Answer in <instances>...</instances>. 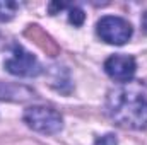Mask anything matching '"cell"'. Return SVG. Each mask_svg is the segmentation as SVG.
I'll return each mask as SVG.
<instances>
[{"instance_id":"6da1fadb","label":"cell","mask_w":147,"mask_h":145,"mask_svg":"<svg viewBox=\"0 0 147 145\" xmlns=\"http://www.w3.org/2000/svg\"><path fill=\"white\" fill-rule=\"evenodd\" d=\"M108 113L121 126L147 128V87L142 82H127L108 94Z\"/></svg>"},{"instance_id":"7a4b0ae2","label":"cell","mask_w":147,"mask_h":145,"mask_svg":"<svg viewBox=\"0 0 147 145\" xmlns=\"http://www.w3.org/2000/svg\"><path fill=\"white\" fill-rule=\"evenodd\" d=\"M24 121L34 132L53 135L58 133L63 126V119L58 111L46 106H31L24 111Z\"/></svg>"},{"instance_id":"3957f363","label":"cell","mask_w":147,"mask_h":145,"mask_svg":"<svg viewBox=\"0 0 147 145\" xmlns=\"http://www.w3.org/2000/svg\"><path fill=\"white\" fill-rule=\"evenodd\" d=\"M98 36L110 44H125L132 38V26L118 15H105L98 22Z\"/></svg>"},{"instance_id":"277c9868","label":"cell","mask_w":147,"mask_h":145,"mask_svg":"<svg viewBox=\"0 0 147 145\" xmlns=\"http://www.w3.org/2000/svg\"><path fill=\"white\" fill-rule=\"evenodd\" d=\"M5 68L9 73L17 77H36L41 73V65L38 58L19 44L14 46L12 56L5 62Z\"/></svg>"},{"instance_id":"5b68a950","label":"cell","mask_w":147,"mask_h":145,"mask_svg":"<svg viewBox=\"0 0 147 145\" xmlns=\"http://www.w3.org/2000/svg\"><path fill=\"white\" fill-rule=\"evenodd\" d=\"M137 70V63L134 56L128 55H113L105 62V72L110 75L113 80L127 84L134 79Z\"/></svg>"},{"instance_id":"8992f818","label":"cell","mask_w":147,"mask_h":145,"mask_svg":"<svg viewBox=\"0 0 147 145\" xmlns=\"http://www.w3.org/2000/svg\"><path fill=\"white\" fill-rule=\"evenodd\" d=\"M33 96V91L24 85H9L0 82V99L9 101H24Z\"/></svg>"},{"instance_id":"52a82bcc","label":"cell","mask_w":147,"mask_h":145,"mask_svg":"<svg viewBox=\"0 0 147 145\" xmlns=\"http://www.w3.org/2000/svg\"><path fill=\"white\" fill-rule=\"evenodd\" d=\"M17 10V3L14 2H0V21H10L16 15Z\"/></svg>"},{"instance_id":"ba28073f","label":"cell","mask_w":147,"mask_h":145,"mask_svg":"<svg viewBox=\"0 0 147 145\" xmlns=\"http://www.w3.org/2000/svg\"><path fill=\"white\" fill-rule=\"evenodd\" d=\"M84 19H86V14L80 10V9H72L70 10V22H72L74 26H80L82 22H84Z\"/></svg>"},{"instance_id":"9c48e42d","label":"cell","mask_w":147,"mask_h":145,"mask_svg":"<svg viewBox=\"0 0 147 145\" xmlns=\"http://www.w3.org/2000/svg\"><path fill=\"white\" fill-rule=\"evenodd\" d=\"M116 144H118L116 137L113 133H108V135H103L101 138H98L94 145H116Z\"/></svg>"},{"instance_id":"30bf717a","label":"cell","mask_w":147,"mask_h":145,"mask_svg":"<svg viewBox=\"0 0 147 145\" xmlns=\"http://www.w3.org/2000/svg\"><path fill=\"white\" fill-rule=\"evenodd\" d=\"M144 26H146V29H147V15H146V19H144Z\"/></svg>"}]
</instances>
